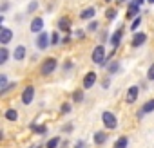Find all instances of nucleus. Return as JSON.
Listing matches in <instances>:
<instances>
[{"mask_svg":"<svg viewBox=\"0 0 154 148\" xmlns=\"http://www.w3.org/2000/svg\"><path fill=\"white\" fill-rule=\"evenodd\" d=\"M56 67H58L56 58H45L42 61V65H40V74L42 76H49V74H53L56 70Z\"/></svg>","mask_w":154,"mask_h":148,"instance_id":"f257e3e1","label":"nucleus"},{"mask_svg":"<svg viewBox=\"0 0 154 148\" xmlns=\"http://www.w3.org/2000/svg\"><path fill=\"white\" fill-rule=\"evenodd\" d=\"M102 121H103V126H105L107 130H116V128H118V117H116V114H112L111 110H105V112L102 114Z\"/></svg>","mask_w":154,"mask_h":148,"instance_id":"f03ea898","label":"nucleus"},{"mask_svg":"<svg viewBox=\"0 0 154 148\" xmlns=\"http://www.w3.org/2000/svg\"><path fill=\"white\" fill-rule=\"evenodd\" d=\"M105 58H107V52H105V47H103V43H98L94 49H93V54H91V60H93V63H96V65H102L103 61H105Z\"/></svg>","mask_w":154,"mask_h":148,"instance_id":"7ed1b4c3","label":"nucleus"},{"mask_svg":"<svg viewBox=\"0 0 154 148\" xmlns=\"http://www.w3.org/2000/svg\"><path fill=\"white\" fill-rule=\"evenodd\" d=\"M49 45H51V34H47L45 31L38 33V36H36V47L40 51H45Z\"/></svg>","mask_w":154,"mask_h":148,"instance_id":"20e7f679","label":"nucleus"},{"mask_svg":"<svg viewBox=\"0 0 154 148\" xmlns=\"http://www.w3.org/2000/svg\"><path fill=\"white\" fill-rule=\"evenodd\" d=\"M136 16H140V4L136 2V0H131V4H129V7H127L125 18H127V20H134Z\"/></svg>","mask_w":154,"mask_h":148,"instance_id":"39448f33","label":"nucleus"},{"mask_svg":"<svg viewBox=\"0 0 154 148\" xmlns=\"http://www.w3.org/2000/svg\"><path fill=\"white\" fill-rule=\"evenodd\" d=\"M22 103L24 105H29V103H33V99H35V87L33 85H27L26 89H24V92H22Z\"/></svg>","mask_w":154,"mask_h":148,"instance_id":"423d86ee","label":"nucleus"},{"mask_svg":"<svg viewBox=\"0 0 154 148\" xmlns=\"http://www.w3.org/2000/svg\"><path fill=\"white\" fill-rule=\"evenodd\" d=\"M96 80H98V76H96V72H94V70H89V72L85 74V76H84V81H82L84 89H91V87H94Z\"/></svg>","mask_w":154,"mask_h":148,"instance_id":"0eeeda50","label":"nucleus"},{"mask_svg":"<svg viewBox=\"0 0 154 148\" xmlns=\"http://www.w3.org/2000/svg\"><path fill=\"white\" fill-rule=\"evenodd\" d=\"M13 40V31L9 29V27H0V43L2 45H8L9 42Z\"/></svg>","mask_w":154,"mask_h":148,"instance_id":"6e6552de","label":"nucleus"},{"mask_svg":"<svg viewBox=\"0 0 154 148\" xmlns=\"http://www.w3.org/2000/svg\"><path fill=\"white\" fill-rule=\"evenodd\" d=\"M29 29H31V33H42L44 31V18L42 16H35L33 20H31V25H29Z\"/></svg>","mask_w":154,"mask_h":148,"instance_id":"1a4fd4ad","label":"nucleus"},{"mask_svg":"<svg viewBox=\"0 0 154 148\" xmlns=\"http://www.w3.org/2000/svg\"><path fill=\"white\" fill-rule=\"evenodd\" d=\"M122 36H123V29L120 27V29H116V31L111 34V38H109V43H111L114 49H118V47H120V43H122Z\"/></svg>","mask_w":154,"mask_h":148,"instance_id":"9d476101","label":"nucleus"},{"mask_svg":"<svg viewBox=\"0 0 154 148\" xmlns=\"http://www.w3.org/2000/svg\"><path fill=\"white\" fill-rule=\"evenodd\" d=\"M147 40H149L147 33H134V36H132V40H131V45H132V47H141Z\"/></svg>","mask_w":154,"mask_h":148,"instance_id":"9b49d317","label":"nucleus"},{"mask_svg":"<svg viewBox=\"0 0 154 148\" xmlns=\"http://www.w3.org/2000/svg\"><path fill=\"white\" fill-rule=\"evenodd\" d=\"M58 31H62V33H67V34L72 31L71 20H69L67 16H62V18H58Z\"/></svg>","mask_w":154,"mask_h":148,"instance_id":"f8f14e48","label":"nucleus"},{"mask_svg":"<svg viewBox=\"0 0 154 148\" xmlns=\"http://www.w3.org/2000/svg\"><path fill=\"white\" fill-rule=\"evenodd\" d=\"M138 92H140V89L136 87V85H132V87H129L127 89V94H125V101L131 105V103H136V99H138Z\"/></svg>","mask_w":154,"mask_h":148,"instance_id":"ddd939ff","label":"nucleus"},{"mask_svg":"<svg viewBox=\"0 0 154 148\" xmlns=\"http://www.w3.org/2000/svg\"><path fill=\"white\" fill-rule=\"evenodd\" d=\"M150 112H154V98H152V99H147V101L143 103V107H141L140 112H138V117L141 119L145 114H150Z\"/></svg>","mask_w":154,"mask_h":148,"instance_id":"4468645a","label":"nucleus"},{"mask_svg":"<svg viewBox=\"0 0 154 148\" xmlns=\"http://www.w3.org/2000/svg\"><path fill=\"white\" fill-rule=\"evenodd\" d=\"M26 54H27V49H26L24 45L15 47V51H13V58H15L17 61H22V60L26 58Z\"/></svg>","mask_w":154,"mask_h":148,"instance_id":"2eb2a0df","label":"nucleus"},{"mask_svg":"<svg viewBox=\"0 0 154 148\" xmlns=\"http://www.w3.org/2000/svg\"><path fill=\"white\" fill-rule=\"evenodd\" d=\"M93 141H94V144H96V146H102V144L107 141V134H105V132H102V130H98V132H94Z\"/></svg>","mask_w":154,"mask_h":148,"instance_id":"dca6fc26","label":"nucleus"},{"mask_svg":"<svg viewBox=\"0 0 154 148\" xmlns=\"http://www.w3.org/2000/svg\"><path fill=\"white\" fill-rule=\"evenodd\" d=\"M94 15H96V9L94 7H87V9H84L80 13V18L82 20H91V18H94Z\"/></svg>","mask_w":154,"mask_h":148,"instance_id":"f3484780","label":"nucleus"},{"mask_svg":"<svg viewBox=\"0 0 154 148\" xmlns=\"http://www.w3.org/2000/svg\"><path fill=\"white\" fill-rule=\"evenodd\" d=\"M35 134H38V135H45L47 134V126L45 125H36V123H31V126H29Z\"/></svg>","mask_w":154,"mask_h":148,"instance_id":"a211bd4d","label":"nucleus"},{"mask_svg":"<svg viewBox=\"0 0 154 148\" xmlns=\"http://www.w3.org/2000/svg\"><path fill=\"white\" fill-rule=\"evenodd\" d=\"M127 146H129V137L127 135H120L116 139V143H114L112 148H127Z\"/></svg>","mask_w":154,"mask_h":148,"instance_id":"6ab92c4d","label":"nucleus"},{"mask_svg":"<svg viewBox=\"0 0 154 148\" xmlns=\"http://www.w3.org/2000/svg\"><path fill=\"white\" fill-rule=\"evenodd\" d=\"M120 70V61H116V60H112L109 65H107V72H109V76H114V74Z\"/></svg>","mask_w":154,"mask_h":148,"instance_id":"aec40b11","label":"nucleus"},{"mask_svg":"<svg viewBox=\"0 0 154 148\" xmlns=\"http://www.w3.org/2000/svg\"><path fill=\"white\" fill-rule=\"evenodd\" d=\"M4 117H6L8 121H17V119H18V110H17V108H8L6 114H4Z\"/></svg>","mask_w":154,"mask_h":148,"instance_id":"412c9836","label":"nucleus"},{"mask_svg":"<svg viewBox=\"0 0 154 148\" xmlns=\"http://www.w3.org/2000/svg\"><path fill=\"white\" fill-rule=\"evenodd\" d=\"M8 60H9V51L6 45H2V49H0V65H4Z\"/></svg>","mask_w":154,"mask_h":148,"instance_id":"4be33fe9","label":"nucleus"},{"mask_svg":"<svg viewBox=\"0 0 154 148\" xmlns=\"http://www.w3.org/2000/svg\"><path fill=\"white\" fill-rule=\"evenodd\" d=\"M60 143H62V139H60L58 135H56V137H51V139L45 143V148H58Z\"/></svg>","mask_w":154,"mask_h":148,"instance_id":"5701e85b","label":"nucleus"},{"mask_svg":"<svg viewBox=\"0 0 154 148\" xmlns=\"http://www.w3.org/2000/svg\"><path fill=\"white\" fill-rule=\"evenodd\" d=\"M71 98H72L74 103H82V101H84V90H74Z\"/></svg>","mask_w":154,"mask_h":148,"instance_id":"b1692460","label":"nucleus"},{"mask_svg":"<svg viewBox=\"0 0 154 148\" xmlns=\"http://www.w3.org/2000/svg\"><path fill=\"white\" fill-rule=\"evenodd\" d=\"M60 42H62V38H60L58 31H53V33H51V45H58Z\"/></svg>","mask_w":154,"mask_h":148,"instance_id":"393cba45","label":"nucleus"},{"mask_svg":"<svg viewBox=\"0 0 154 148\" xmlns=\"http://www.w3.org/2000/svg\"><path fill=\"white\" fill-rule=\"evenodd\" d=\"M105 16H107V20H114V18L118 16V11H116V9H112V7H109V9H107V13H105Z\"/></svg>","mask_w":154,"mask_h":148,"instance_id":"a878e982","label":"nucleus"},{"mask_svg":"<svg viewBox=\"0 0 154 148\" xmlns=\"http://www.w3.org/2000/svg\"><path fill=\"white\" fill-rule=\"evenodd\" d=\"M17 85H18L17 81H11V83H9V85H8L6 89H0V94H2V96H4L6 92H9V90H13V89H17Z\"/></svg>","mask_w":154,"mask_h":148,"instance_id":"bb28decb","label":"nucleus"},{"mask_svg":"<svg viewBox=\"0 0 154 148\" xmlns=\"http://www.w3.org/2000/svg\"><path fill=\"white\" fill-rule=\"evenodd\" d=\"M140 24H141V16H136V18L132 20V24H131V31H136V29L140 27Z\"/></svg>","mask_w":154,"mask_h":148,"instance_id":"cd10ccee","label":"nucleus"},{"mask_svg":"<svg viewBox=\"0 0 154 148\" xmlns=\"http://www.w3.org/2000/svg\"><path fill=\"white\" fill-rule=\"evenodd\" d=\"M98 27H100V25H98V22H94V20L87 24V31H89V33H94V31H98Z\"/></svg>","mask_w":154,"mask_h":148,"instance_id":"c85d7f7f","label":"nucleus"},{"mask_svg":"<svg viewBox=\"0 0 154 148\" xmlns=\"http://www.w3.org/2000/svg\"><path fill=\"white\" fill-rule=\"evenodd\" d=\"M9 83H8V76L6 74H0V89H6Z\"/></svg>","mask_w":154,"mask_h":148,"instance_id":"c756f323","label":"nucleus"},{"mask_svg":"<svg viewBox=\"0 0 154 148\" xmlns=\"http://www.w3.org/2000/svg\"><path fill=\"white\" fill-rule=\"evenodd\" d=\"M38 9V2H36V0H33V2L27 6V13H35Z\"/></svg>","mask_w":154,"mask_h":148,"instance_id":"7c9ffc66","label":"nucleus"},{"mask_svg":"<svg viewBox=\"0 0 154 148\" xmlns=\"http://www.w3.org/2000/svg\"><path fill=\"white\" fill-rule=\"evenodd\" d=\"M60 112H62V114H71V103H67V101H65V103L62 105Z\"/></svg>","mask_w":154,"mask_h":148,"instance_id":"2f4dec72","label":"nucleus"},{"mask_svg":"<svg viewBox=\"0 0 154 148\" xmlns=\"http://www.w3.org/2000/svg\"><path fill=\"white\" fill-rule=\"evenodd\" d=\"M147 78L150 80V81H154V63L149 67V70H147Z\"/></svg>","mask_w":154,"mask_h":148,"instance_id":"473e14b6","label":"nucleus"},{"mask_svg":"<svg viewBox=\"0 0 154 148\" xmlns=\"http://www.w3.org/2000/svg\"><path fill=\"white\" fill-rule=\"evenodd\" d=\"M74 148H87V143L80 139V141H76V144H74Z\"/></svg>","mask_w":154,"mask_h":148,"instance_id":"72a5a7b5","label":"nucleus"},{"mask_svg":"<svg viewBox=\"0 0 154 148\" xmlns=\"http://www.w3.org/2000/svg\"><path fill=\"white\" fill-rule=\"evenodd\" d=\"M107 38H109L107 31H102V34H100V40H102V43H103V42H107Z\"/></svg>","mask_w":154,"mask_h":148,"instance_id":"f704fd0d","label":"nucleus"},{"mask_svg":"<svg viewBox=\"0 0 154 148\" xmlns=\"http://www.w3.org/2000/svg\"><path fill=\"white\" fill-rule=\"evenodd\" d=\"M72 128H74V126H72V123H67V125L63 126V132H67V134H69V132H72Z\"/></svg>","mask_w":154,"mask_h":148,"instance_id":"c9c22d12","label":"nucleus"},{"mask_svg":"<svg viewBox=\"0 0 154 148\" xmlns=\"http://www.w3.org/2000/svg\"><path fill=\"white\" fill-rule=\"evenodd\" d=\"M8 9H9V2H4V4H2V9H0V11H2V13H6Z\"/></svg>","mask_w":154,"mask_h":148,"instance_id":"e433bc0d","label":"nucleus"},{"mask_svg":"<svg viewBox=\"0 0 154 148\" xmlns=\"http://www.w3.org/2000/svg\"><path fill=\"white\" fill-rule=\"evenodd\" d=\"M69 42H71V34H67V36L62 38V43H69Z\"/></svg>","mask_w":154,"mask_h":148,"instance_id":"4c0bfd02","label":"nucleus"},{"mask_svg":"<svg viewBox=\"0 0 154 148\" xmlns=\"http://www.w3.org/2000/svg\"><path fill=\"white\" fill-rule=\"evenodd\" d=\"M71 67H72V63H71V61H65V63H63V69H65V70H69Z\"/></svg>","mask_w":154,"mask_h":148,"instance_id":"58836bf2","label":"nucleus"},{"mask_svg":"<svg viewBox=\"0 0 154 148\" xmlns=\"http://www.w3.org/2000/svg\"><path fill=\"white\" fill-rule=\"evenodd\" d=\"M74 34H76V38H84V31H76Z\"/></svg>","mask_w":154,"mask_h":148,"instance_id":"ea45409f","label":"nucleus"},{"mask_svg":"<svg viewBox=\"0 0 154 148\" xmlns=\"http://www.w3.org/2000/svg\"><path fill=\"white\" fill-rule=\"evenodd\" d=\"M109 83H111V81H109V78H107V80L103 81V85H102V87H103V89H109Z\"/></svg>","mask_w":154,"mask_h":148,"instance_id":"a19ab883","label":"nucleus"},{"mask_svg":"<svg viewBox=\"0 0 154 148\" xmlns=\"http://www.w3.org/2000/svg\"><path fill=\"white\" fill-rule=\"evenodd\" d=\"M125 2V0H116V4H123Z\"/></svg>","mask_w":154,"mask_h":148,"instance_id":"79ce46f5","label":"nucleus"},{"mask_svg":"<svg viewBox=\"0 0 154 148\" xmlns=\"http://www.w3.org/2000/svg\"><path fill=\"white\" fill-rule=\"evenodd\" d=\"M136 2H138V4H140V6H141V4H143V2H145V0H136Z\"/></svg>","mask_w":154,"mask_h":148,"instance_id":"37998d69","label":"nucleus"},{"mask_svg":"<svg viewBox=\"0 0 154 148\" xmlns=\"http://www.w3.org/2000/svg\"><path fill=\"white\" fill-rule=\"evenodd\" d=\"M31 148H42V144H38V146H31Z\"/></svg>","mask_w":154,"mask_h":148,"instance_id":"c03bdc74","label":"nucleus"},{"mask_svg":"<svg viewBox=\"0 0 154 148\" xmlns=\"http://www.w3.org/2000/svg\"><path fill=\"white\" fill-rule=\"evenodd\" d=\"M147 2H149V4H154V0H147Z\"/></svg>","mask_w":154,"mask_h":148,"instance_id":"a18cd8bd","label":"nucleus"},{"mask_svg":"<svg viewBox=\"0 0 154 148\" xmlns=\"http://www.w3.org/2000/svg\"><path fill=\"white\" fill-rule=\"evenodd\" d=\"M105 2H112V0H105Z\"/></svg>","mask_w":154,"mask_h":148,"instance_id":"49530a36","label":"nucleus"}]
</instances>
